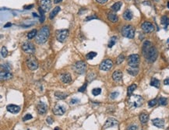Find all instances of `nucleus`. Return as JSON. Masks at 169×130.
Segmentation results:
<instances>
[{"instance_id": "nucleus-1", "label": "nucleus", "mask_w": 169, "mask_h": 130, "mask_svg": "<svg viewBox=\"0 0 169 130\" xmlns=\"http://www.w3.org/2000/svg\"><path fill=\"white\" fill-rule=\"evenodd\" d=\"M142 51H143V54L147 62H155L158 55V51L157 48L154 46H153L149 41H144L143 44Z\"/></svg>"}, {"instance_id": "nucleus-29", "label": "nucleus", "mask_w": 169, "mask_h": 130, "mask_svg": "<svg viewBox=\"0 0 169 130\" xmlns=\"http://www.w3.org/2000/svg\"><path fill=\"white\" fill-rule=\"evenodd\" d=\"M161 23L165 26V27L167 25H169V17H167V16H163L161 19Z\"/></svg>"}, {"instance_id": "nucleus-24", "label": "nucleus", "mask_w": 169, "mask_h": 130, "mask_svg": "<svg viewBox=\"0 0 169 130\" xmlns=\"http://www.w3.org/2000/svg\"><path fill=\"white\" fill-rule=\"evenodd\" d=\"M55 96L57 97L58 99L63 100L66 97H68V94H66V93H63V92H60V91H56V92H55Z\"/></svg>"}, {"instance_id": "nucleus-30", "label": "nucleus", "mask_w": 169, "mask_h": 130, "mask_svg": "<svg viewBox=\"0 0 169 130\" xmlns=\"http://www.w3.org/2000/svg\"><path fill=\"white\" fill-rule=\"evenodd\" d=\"M116 41H117V38L116 37H111L109 40V42H108V48H112L116 43Z\"/></svg>"}, {"instance_id": "nucleus-45", "label": "nucleus", "mask_w": 169, "mask_h": 130, "mask_svg": "<svg viewBox=\"0 0 169 130\" xmlns=\"http://www.w3.org/2000/svg\"><path fill=\"white\" fill-rule=\"evenodd\" d=\"M46 121H47V123H48V125H51V124L53 123V119H52L51 117H48V118L46 119Z\"/></svg>"}, {"instance_id": "nucleus-18", "label": "nucleus", "mask_w": 169, "mask_h": 130, "mask_svg": "<svg viewBox=\"0 0 169 130\" xmlns=\"http://www.w3.org/2000/svg\"><path fill=\"white\" fill-rule=\"evenodd\" d=\"M0 77H1L2 80H6L11 79L13 77V75L9 71H2L0 72Z\"/></svg>"}, {"instance_id": "nucleus-47", "label": "nucleus", "mask_w": 169, "mask_h": 130, "mask_svg": "<svg viewBox=\"0 0 169 130\" xmlns=\"http://www.w3.org/2000/svg\"><path fill=\"white\" fill-rule=\"evenodd\" d=\"M96 1L97 2V3H101V4H104V3H106L108 0H96Z\"/></svg>"}, {"instance_id": "nucleus-14", "label": "nucleus", "mask_w": 169, "mask_h": 130, "mask_svg": "<svg viewBox=\"0 0 169 130\" xmlns=\"http://www.w3.org/2000/svg\"><path fill=\"white\" fill-rule=\"evenodd\" d=\"M119 122L118 121L114 118H108V120L106 121L105 124L104 125V128H111V127H114L118 125Z\"/></svg>"}, {"instance_id": "nucleus-23", "label": "nucleus", "mask_w": 169, "mask_h": 130, "mask_svg": "<svg viewBox=\"0 0 169 130\" xmlns=\"http://www.w3.org/2000/svg\"><path fill=\"white\" fill-rule=\"evenodd\" d=\"M148 119H149V115L146 113H142L140 114L139 115V120L141 122V123L143 124H146L147 122H148Z\"/></svg>"}, {"instance_id": "nucleus-6", "label": "nucleus", "mask_w": 169, "mask_h": 130, "mask_svg": "<svg viewBox=\"0 0 169 130\" xmlns=\"http://www.w3.org/2000/svg\"><path fill=\"white\" fill-rule=\"evenodd\" d=\"M139 64V56L137 54H133L128 58V65L130 67L137 68Z\"/></svg>"}, {"instance_id": "nucleus-22", "label": "nucleus", "mask_w": 169, "mask_h": 130, "mask_svg": "<svg viewBox=\"0 0 169 130\" xmlns=\"http://www.w3.org/2000/svg\"><path fill=\"white\" fill-rule=\"evenodd\" d=\"M60 10H61L60 6H56V7H55L54 10H52L51 12L50 13V14H49V18H50L51 20L54 19V17L59 13V12L60 11Z\"/></svg>"}, {"instance_id": "nucleus-4", "label": "nucleus", "mask_w": 169, "mask_h": 130, "mask_svg": "<svg viewBox=\"0 0 169 130\" xmlns=\"http://www.w3.org/2000/svg\"><path fill=\"white\" fill-rule=\"evenodd\" d=\"M122 34L127 38H133L135 36V29L131 25H126L122 29Z\"/></svg>"}, {"instance_id": "nucleus-36", "label": "nucleus", "mask_w": 169, "mask_h": 130, "mask_svg": "<svg viewBox=\"0 0 169 130\" xmlns=\"http://www.w3.org/2000/svg\"><path fill=\"white\" fill-rule=\"evenodd\" d=\"M124 59H125V56H124L123 55H120L117 58L116 63H117L118 65H119V64H121V63L124 61Z\"/></svg>"}, {"instance_id": "nucleus-8", "label": "nucleus", "mask_w": 169, "mask_h": 130, "mask_svg": "<svg viewBox=\"0 0 169 130\" xmlns=\"http://www.w3.org/2000/svg\"><path fill=\"white\" fill-rule=\"evenodd\" d=\"M69 36V31L68 30H59L56 31V39L58 41L63 43L66 40Z\"/></svg>"}, {"instance_id": "nucleus-11", "label": "nucleus", "mask_w": 169, "mask_h": 130, "mask_svg": "<svg viewBox=\"0 0 169 130\" xmlns=\"http://www.w3.org/2000/svg\"><path fill=\"white\" fill-rule=\"evenodd\" d=\"M51 0H41L40 1V6L41 8L42 9V10L46 13L48 11H49L51 8Z\"/></svg>"}, {"instance_id": "nucleus-49", "label": "nucleus", "mask_w": 169, "mask_h": 130, "mask_svg": "<svg viewBox=\"0 0 169 130\" xmlns=\"http://www.w3.org/2000/svg\"><path fill=\"white\" fill-rule=\"evenodd\" d=\"M34 7V5H31V6H24V9L25 10H29V9H31Z\"/></svg>"}, {"instance_id": "nucleus-25", "label": "nucleus", "mask_w": 169, "mask_h": 130, "mask_svg": "<svg viewBox=\"0 0 169 130\" xmlns=\"http://www.w3.org/2000/svg\"><path fill=\"white\" fill-rule=\"evenodd\" d=\"M108 19L111 22H112V23H116V22L118 21V20H119V17H118V16H117L116 14H115V13H108Z\"/></svg>"}, {"instance_id": "nucleus-17", "label": "nucleus", "mask_w": 169, "mask_h": 130, "mask_svg": "<svg viewBox=\"0 0 169 130\" xmlns=\"http://www.w3.org/2000/svg\"><path fill=\"white\" fill-rule=\"evenodd\" d=\"M6 109L8 112H10V113H13V114H17L20 111V108L19 106L14 105H9L6 107Z\"/></svg>"}, {"instance_id": "nucleus-54", "label": "nucleus", "mask_w": 169, "mask_h": 130, "mask_svg": "<svg viewBox=\"0 0 169 130\" xmlns=\"http://www.w3.org/2000/svg\"><path fill=\"white\" fill-rule=\"evenodd\" d=\"M55 130H59V127H56V128H55Z\"/></svg>"}, {"instance_id": "nucleus-53", "label": "nucleus", "mask_w": 169, "mask_h": 130, "mask_svg": "<svg viewBox=\"0 0 169 130\" xmlns=\"http://www.w3.org/2000/svg\"><path fill=\"white\" fill-rule=\"evenodd\" d=\"M33 15H34V16H37V17H38V16L35 13H33Z\"/></svg>"}, {"instance_id": "nucleus-19", "label": "nucleus", "mask_w": 169, "mask_h": 130, "mask_svg": "<svg viewBox=\"0 0 169 130\" xmlns=\"http://www.w3.org/2000/svg\"><path fill=\"white\" fill-rule=\"evenodd\" d=\"M112 78H113L114 81L115 82H119L122 80V72L120 70H116L114 72V73L112 74Z\"/></svg>"}, {"instance_id": "nucleus-32", "label": "nucleus", "mask_w": 169, "mask_h": 130, "mask_svg": "<svg viewBox=\"0 0 169 130\" xmlns=\"http://www.w3.org/2000/svg\"><path fill=\"white\" fill-rule=\"evenodd\" d=\"M37 31L36 30H32L31 31H30L29 33L27 34V38L29 39V40H31V39H32V38H34V37H36V35H37Z\"/></svg>"}, {"instance_id": "nucleus-52", "label": "nucleus", "mask_w": 169, "mask_h": 130, "mask_svg": "<svg viewBox=\"0 0 169 130\" xmlns=\"http://www.w3.org/2000/svg\"><path fill=\"white\" fill-rule=\"evenodd\" d=\"M144 5H150V2H144Z\"/></svg>"}, {"instance_id": "nucleus-35", "label": "nucleus", "mask_w": 169, "mask_h": 130, "mask_svg": "<svg viewBox=\"0 0 169 130\" xmlns=\"http://www.w3.org/2000/svg\"><path fill=\"white\" fill-rule=\"evenodd\" d=\"M1 55H2V56L3 57V58H6V56H7V55H8V51H7V49H6V47H3L2 48V49H1Z\"/></svg>"}, {"instance_id": "nucleus-15", "label": "nucleus", "mask_w": 169, "mask_h": 130, "mask_svg": "<svg viewBox=\"0 0 169 130\" xmlns=\"http://www.w3.org/2000/svg\"><path fill=\"white\" fill-rule=\"evenodd\" d=\"M37 109H38V112L40 115H45L47 112L48 105H46L45 103L41 101V102H39V104L37 106Z\"/></svg>"}, {"instance_id": "nucleus-39", "label": "nucleus", "mask_w": 169, "mask_h": 130, "mask_svg": "<svg viewBox=\"0 0 169 130\" xmlns=\"http://www.w3.org/2000/svg\"><path fill=\"white\" fill-rule=\"evenodd\" d=\"M2 67L6 70V71H10L11 69V65L10 63H5L2 65Z\"/></svg>"}, {"instance_id": "nucleus-13", "label": "nucleus", "mask_w": 169, "mask_h": 130, "mask_svg": "<svg viewBox=\"0 0 169 130\" xmlns=\"http://www.w3.org/2000/svg\"><path fill=\"white\" fill-rule=\"evenodd\" d=\"M142 30L145 32V33H151L154 31V25L150 23V22H144L142 26H141Z\"/></svg>"}, {"instance_id": "nucleus-27", "label": "nucleus", "mask_w": 169, "mask_h": 130, "mask_svg": "<svg viewBox=\"0 0 169 130\" xmlns=\"http://www.w3.org/2000/svg\"><path fill=\"white\" fill-rule=\"evenodd\" d=\"M121 6H122V3L121 2H117L115 3L113 6H111V10L114 11V12H118L120 9H121Z\"/></svg>"}, {"instance_id": "nucleus-20", "label": "nucleus", "mask_w": 169, "mask_h": 130, "mask_svg": "<svg viewBox=\"0 0 169 130\" xmlns=\"http://www.w3.org/2000/svg\"><path fill=\"white\" fill-rule=\"evenodd\" d=\"M61 80L64 83H69L71 82L72 78L69 73H64L61 76Z\"/></svg>"}, {"instance_id": "nucleus-38", "label": "nucleus", "mask_w": 169, "mask_h": 130, "mask_svg": "<svg viewBox=\"0 0 169 130\" xmlns=\"http://www.w3.org/2000/svg\"><path fill=\"white\" fill-rule=\"evenodd\" d=\"M157 100L156 99H153V100H150L148 102V105H149V107L152 108V107H154V106H155L157 105Z\"/></svg>"}, {"instance_id": "nucleus-40", "label": "nucleus", "mask_w": 169, "mask_h": 130, "mask_svg": "<svg viewBox=\"0 0 169 130\" xmlns=\"http://www.w3.org/2000/svg\"><path fill=\"white\" fill-rule=\"evenodd\" d=\"M79 99H77V98H73V99L70 100L69 104H70V105H76V104L79 103Z\"/></svg>"}, {"instance_id": "nucleus-7", "label": "nucleus", "mask_w": 169, "mask_h": 130, "mask_svg": "<svg viewBox=\"0 0 169 130\" xmlns=\"http://www.w3.org/2000/svg\"><path fill=\"white\" fill-rule=\"evenodd\" d=\"M26 64L31 70H35L38 68V62L36 58L34 56H30L29 58H27L26 60Z\"/></svg>"}, {"instance_id": "nucleus-46", "label": "nucleus", "mask_w": 169, "mask_h": 130, "mask_svg": "<svg viewBox=\"0 0 169 130\" xmlns=\"http://www.w3.org/2000/svg\"><path fill=\"white\" fill-rule=\"evenodd\" d=\"M93 19H97V16H87V17L85 19V20H86V21H88V20H93Z\"/></svg>"}, {"instance_id": "nucleus-26", "label": "nucleus", "mask_w": 169, "mask_h": 130, "mask_svg": "<svg viewBox=\"0 0 169 130\" xmlns=\"http://www.w3.org/2000/svg\"><path fill=\"white\" fill-rule=\"evenodd\" d=\"M160 84H161V83H160L159 80H157V78H152V80L150 81V85L152 87H154L156 88H159L160 87Z\"/></svg>"}, {"instance_id": "nucleus-43", "label": "nucleus", "mask_w": 169, "mask_h": 130, "mask_svg": "<svg viewBox=\"0 0 169 130\" xmlns=\"http://www.w3.org/2000/svg\"><path fill=\"white\" fill-rule=\"evenodd\" d=\"M87 83H84L81 87H79V88L78 89V91H79V92H83L84 90H85V89L87 88Z\"/></svg>"}, {"instance_id": "nucleus-37", "label": "nucleus", "mask_w": 169, "mask_h": 130, "mask_svg": "<svg viewBox=\"0 0 169 130\" xmlns=\"http://www.w3.org/2000/svg\"><path fill=\"white\" fill-rule=\"evenodd\" d=\"M101 93V88H94V89L92 90V94H93V95H94V96H97V95H99Z\"/></svg>"}, {"instance_id": "nucleus-41", "label": "nucleus", "mask_w": 169, "mask_h": 130, "mask_svg": "<svg viewBox=\"0 0 169 130\" xmlns=\"http://www.w3.org/2000/svg\"><path fill=\"white\" fill-rule=\"evenodd\" d=\"M119 95V92H113V93H111V95H110V97H111V99H115Z\"/></svg>"}, {"instance_id": "nucleus-3", "label": "nucleus", "mask_w": 169, "mask_h": 130, "mask_svg": "<svg viewBox=\"0 0 169 130\" xmlns=\"http://www.w3.org/2000/svg\"><path fill=\"white\" fill-rule=\"evenodd\" d=\"M144 99L139 95H132L129 97L128 104L130 108H139L143 105Z\"/></svg>"}, {"instance_id": "nucleus-5", "label": "nucleus", "mask_w": 169, "mask_h": 130, "mask_svg": "<svg viewBox=\"0 0 169 130\" xmlns=\"http://www.w3.org/2000/svg\"><path fill=\"white\" fill-rule=\"evenodd\" d=\"M22 49L26 54L32 55L35 52V48H34V44L29 41H26L22 44Z\"/></svg>"}, {"instance_id": "nucleus-9", "label": "nucleus", "mask_w": 169, "mask_h": 130, "mask_svg": "<svg viewBox=\"0 0 169 130\" xmlns=\"http://www.w3.org/2000/svg\"><path fill=\"white\" fill-rule=\"evenodd\" d=\"M73 68L78 74H83L87 69V65L83 61H79L74 65Z\"/></svg>"}, {"instance_id": "nucleus-50", "label": "nucleus", "mask_w": 169, "mask_h": 130, "mask_svg": "<svg viewBox=\"0 0 169 130\" xmlns=\"http://www.w3.org/2000/svg\"><path fill=\"white\" fill-rule=\"evenodd\" d=\"M12 24L10 23H6V25H4V28H6V27H10Z\"/></svg>"}, {"instance_id": "nucleus-2", "label": "nucleus", "mask_w": 169, "mask_h": 130, "mask_svg": "<svg viewBox=\"0 0 169 130\" xmlns=\"http://www.w3.org/2000/svg\"><path fill=\"white\" fill-rule=\"evenodd\" d=\"M49 34H50V31L48 26H45V27H41V29L38 32L35 37L36 42L39 44H45L48 41L49 38Z\"/></svg>"}, {"instance_id": "nucleus-44", "label": "nucleus", "mask_w": 169, "mask_h": 130, "mask_svg": "<svg viewBox=\"0 0 169 130\" xmlns=\"http://www.w3.org/2000/svg\"><path fill=\"white\" fill-rule=\"evenodd\" d=\"M32 118V115H30V114H26L24 117H23V121H27V120H29V119H31Z\"/></svg>"}, {"instance_id": "nucleus-31", "label": "nucleus", "mask_w": 169, "mask_h": 130, "mask_svg": "<svg viewBox=\"0 0 169 130\" xmlns=\"http://www.w3.org/2000/svg\"><path fill=\"white\" fill-rule=\"evenodd\" d=\"M136 89V84L133 83V84L130 85V86L128 87V92H127L128 95H129V96H130V95H131L132 93H133V91H134Z\"/></svg>"}, {"instance_id": "nucleus-34", "label": "nucleus", "mask_w": 169, "mask_h": 130, "mask_svg": "<svg viewBox=\"0 0 169 130\" xmlns=\"http://www.w3.org/2000/svg\"><path fill=\"white\" fill-rule=\"evenodd\" d=\"M97 53L96 52H94V51H91V52H89L88 54H87V55H86V59H87V60H91V59H93L94 57H96L97 56Z\"/></svg>"}, {"instance_id": "nucleus-10", "label": "nucleus", "mask_w": 169, "mask_h": 130, "mask_svg": "<svg viewBox=\"0 0 169 130\" xmlns=\"http://www.w3.org/2000/svg\"><path fill=\"white\" fill-rule=\"evenodd\" d=\"M113 66V62L111 59H105L100 65V69L103 71H108Z\"/></svg>"}, {"instance_id": "nucleus-28", "label": "nucleus", "mask_w": 169, "mask_h": 130, "mask_svg": "<svg viewBox=\"0 0 169 130\" xmlns=\"http://www.w3.org/2000/svg\"><path fill=\"white\" fill-rule=\"evenodd\" d=\"M127 72L129 74L132 75V76H136L139 72V69L138 68H133V67H130L129 69H127Z\"/></svg>"}, {"instance_id": "nucleus-51", "label": "nucleus", "mask_w": 169, "mask_h": 130, "mask_svg": "<svg viewBox=\"0 0 169 130\" xmlns=\"http://www.w3.org/2000/svg\"><path fill=\"white\" fill-rule=\"evenodd\" d=\"M53 1H54V3H56V4H57V3H59L62 2L63 0H53Z\"/></svg>"}, {"instance_id": "nucleus-12", "label": "nucleus", "mask_w": 169, "mask_h": 130, "mask_svg": "<svg viewBox=\"0 0 169 130\" xmlns=\"http://www.w3.org/2000/svg\"><path fill=\"white\" fill-rule=\"evenodd\" d=\"M65 112H66V108L63 105H56L53 108V113L55 115L61 116V115H64Z\"/></svg>"}, {"instance_id": "nucleus-48", "label": "nucleus", "mask_w": 169, "mask_h": 130, "mask_svg": "<svg viewBox=\"0 0 169 130\" xmlns=\"http://www.w3.org/2000/svg\"><path fill=\"white\" fill-rule=\"evenodd\" d=\"M164 85H168L169 86V78H167L166 80H164Z\"/></svg>"}, {"instance_id": "nucleus-33", "label": "nucleus", "mask_w": 169, "mask_h": 130, "mask_svg": "<svg viewBox=\"0 0 169 130\" xmlns=\"http://www.w3.org/2000/svg\"><path fill=\"white\" fill-rule=\"evenodd\" d=\"M158 104H159L160 105H162V106L166 105L167 104V98H165V97H160L159 100H158Z\"/></svg>"}, {"instance_id": "nucleus-21", "label": "nucleus", "mask_w": 169, "mask_h": 130, "mask_svg": "<svg viewBox=\"0 0 169 130\" xmlns=\"http://www.w3.org/2000/svg\"><path fill=\"white\" fill-rule=\"evenodd\" d=\"M132 16H133V13L130 10H126L123 13V18L126 20H131L132 19Z\"/></svg>"}, {"instance_id": "nucleus-55", "label": "nucleus", "mask_w": 169, "mask_h": 130, "mask_svg": "<svg viewBox=\"0 0 169 130\" xmlns=\"http://www.w3.org/2000/svg\"><path fill=\"white\" fill-rule=\"evenodd\" d=\"M167 8L169 9V2L167 3Z\"/></svg>"}, {"instance_id": "nucleus-16", "label": "nucleus", "mask_w": 169, "mask_h": 130, "mask_svg": "<svg viewBox=\"0 0 169 130\" xmlns=\"http://www.w3.org/2000/svg\"><path fill=\"white\" fill-rule=\"evenodd\" d=\"M152 123L159 128H163L164 127V121L161 118H154L152 120Z\"/></svg>"}, {"instance_id": "nucleus-42", "label": "nucleus", "mask_w": 169, "mask_h": 130, "mask_svg": "<svg viewBox=\"0 0 169 130\" xmlns=\"http://www.w3.org/2000/svg\"><path fill=\"white\" fill-rule=\"evenodd\" d=\"M127 130H138V127L136 125H130L127 128Z\"/></svg>"}]
</instances>
